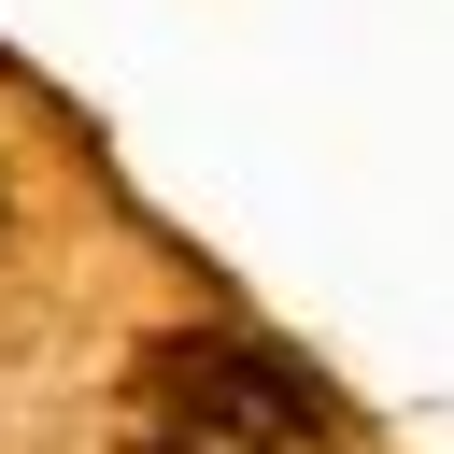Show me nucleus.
Segmentation results:
<instances>
[{
	"label": "nucleus",
	"mask_w": 454,
	"mask_h": 454,
	"mask_svg": "<svg viewBox=\"0 0 454 454\" xmlns=\"http://www.w3.org/2000/svg\"><path fill=\"white\" fill-rule=\"evenodd\" d=\"M128 454H340V411L298 355L241 340V326H199L142 369V426Z\"/></svg>",
	"instance_id": "1"
}]
</instances>
